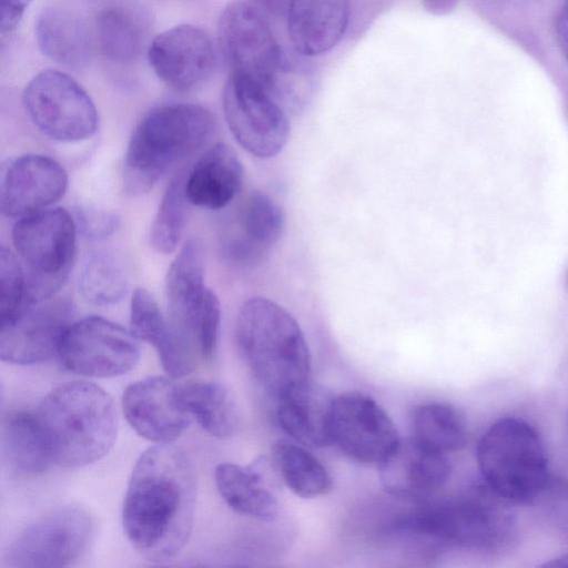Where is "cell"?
Instances as JSON below:
<instances>
[{"instance_id": "1", "label": "cell", "mask_w": 568, "mask_h": 568, "mask_svg": "<svg viewBox=\"0 0 568 568\" xmlns=\"http://www.w3.org/2000/svg\"><path fill=\"white\" fill-rule=\"evenodd\" d=\"M196 475L189 456L172 444L148 448L128 484L122 523L135 550L166 561L185 546L193 527Z\"/></svg>"}, {"instance_id": "2", "label": "cell", "mask_w": 568, "mask_h": 568, "mask_svg": "<svg viewBox=\"0 0 568 568\" xmlns=\"http://www.w3.org/2000/svg\"><path fill=\"white\" fill-rule=\"evenodd\" d=\"M36 416L52 460L81 467L102 458L118 433L115 404L108 392L85 381L63 383L40 402Z\"/></svg>"}, {"instance_id": "3", "label": "cell", "mask_w": 568, "mask_h": 568, "mask_svg": "<svg viewBox=\"0 0 568 568\" xmlns=\"http://www.w3.org/2000/svg\"><path fill=\"white\" fill-rule=\"evenodd\" d=\"M235 339L255 381L274 400L311 381L305 336L295 318L275 302L247 300L236 318Z\"/></svg>"}, {"instance_id": "4", "label": "cell", "mask_w": 568, "mask_h": 568, "mask_svg": "<svg viewBox=\"0 0 568 568\" xmlns=\"http://www.w3.org/2000/svg\"><path fill=\"white\" fill-rule=\"evenodd\" d=\"M215 131V116L202 105L172 103L154 108L129 141L124 189L133 195L148 192L174 164L210 142Z\"/></svg>"}, {"instance_id": "5", "label": "cell", "mask_w": 568, "mask_h": 568, "mask_svg": "<svg viewBox=\"0 0 568 568\" xmlns=\"http://www.w3.org/2000/svg\"><path fill=\"white\" fill-rule=\"evenodd\" d=\"M511 505L484 483L450 499L418 505L396 527L446 545L496 551L513 539Z\"/></svg>"}, {"instance_id": "6", "label": "cell", "mask_w": 568, "mask_h": 568, "mask_svg": "<svg viewBox=\"0 0 568 568\" xmlns=\"http://www.w3.org/2000/svg\"><path fill=\"white\" fill-rule=\"evenodd\" d=\"M484 483L511 504H531L547 489L550 473L546 450L536 429L509 417L494 423L477 446Z\"/></svg>"}, {"instance_id": "7", "label": "cell", "mask_w": 568, "mask_h": 568, "mask_svg": "<svg viewBox=\"0 0 568 568\" xmlns=\"http://www.w3.org/2000/svg\"><path fill=\"white\" fill-rule=\"evenodd\" d=\"M77 223L63 209L20 217L12 242L23 266L28 306L51 298L67 280L75 253Z\"/></svg>"}, {"instance_id": "8", "label": "cell", "mask_w": 568, "mask_h": 568, "mask_svg": "<svg viewBox=\"0 0 568 568\" xmlns=\"http://www.w3.org/2000/svg\"><path fill=\"white\" fill-rule=\"evenodd\" d=\"M22 100L33 124L52 140L79 142L91 138L98 129L92 99L64 72L42 70L29 81Z\"/></svg>"}, {"instance_id": "9", "label": "cell", "mask_w": 568, "mask_h": 568, "mask_svg": "<svg viewBox=\"0 0 568 568\" xmlns=\"http://www.w3.org/2000/svg\"><path fill=\"white\" fill-rule=\"evenodd\" d=\"M92 521L81 507L64 505L27 525L6 551L13 568H60L73 565L85 552Z\"/></svg>"}, {"instance_id": "10", "label": "cell", "mask_w": 568, "mask_h": 568, "mask_svg": "<svg viewBox=\"0 0 568 568\" xmlns=\"http://www.w3.org/2000/svg\"><path fill=\"white\" fill-rule=\"evenodd\" d=\"M220 50L231 75L250 80L275 97L283 71L281 48L263 17L245 2H232L217 24Z\"/></svg>"}, {"instance_id": "11", "label": "cell", "mask_w": 568, "mask_h": 568, "mask_svg": "<svg viewBox=\"0 0 568 568\" xmlns=\"http://www.w3.org/2000/svg\"><path fill=\"white\" fill-rule=\"evenodd\" d=\"M223 111L231 133L248 153L267 159L278 154L290 135V122L276 98L263 87L230 75Z\"/></svg>"}, {"instance_id": "12", "label": "cell", "mask_w": 568, "mask_h": 568, "mask_svg": "<svg viewBox=\"0 0 568 568\" xmlns=\"http://www.w3.org/2000/svg\"><path fill=\"white\" fill-rule=\"evenodd\" d=\"M138 338L116 323L89 316L65 329L58 355L64 367L88 377H114L131 371L140 358Z\"/></svg>"}, {"instance_id": "13", "label": "cell", "mask_w": 568, "mask_h": 568, "mask_svg": "<svg viewBox=\"0 0 568 568\" xmlns=\"http://www.w3.org/2000/svg\"><path fill=\"white\" fill-rule=\"evenodd\" d=\"M331 437L348 457L379 465L397 446V429L384 408L371 396L347 392L334 397Z\"/></svg>"}, {"instance_id": "14", "label": "cell", "mask_w": 568, "mask_h": 568, "mask_svg": "<svg viewBox=\"0 0 568 568\" xmlns=\"http://www.w3.org/2000/svg\"><path fill=\"white\" fill-rule=\"evenodd\" d=\"M72 314L64 300L29 305L14 320L1 325L0 357L10 364L42 363L58 354Z\"/></svg>"}, {"instance_id": "15", "label": "cell", "mask_w": 568, "mask_h": 568, "mask_svg": "<svg viewBox=\"0 0 568 568\" xmlns=\"http://www.w3.org/2000/svg\"><path fill=\"white\" fill-rule=\"evenodd\" d=\"M155 74L178 91L203 83L215 65V52L207 33L191 24H180L158 34L148 49Z\"/></svg>"}, {"instance_id": "16", "label": "cell", "mask_w": 568, "mask_h": 568, "mask_svg": "<svg viewBox=\"0 0 568 568\" xmlns=\"http://www.w3.org/2000/svg\"><path fill=\"white\" fill-rule=\"evenodd\" d=\"M121 404L131 427L156 444H172L185 432L192 418L179 400L176 384L162 376L130 384L123 392Z\"/></svg>"}, {"instance_id": "17", "label": "cell", "mask_w": 568, "mask_h": 568, "mask_svg": "<svg viewBox=\"0 0 568 568\" xmlns=\"http://www.w3.org/2000/svg\"><path fill=\"white\" fill-rule=\"evenodd\" d=\"M68 187V174L54 159L27 154L4 170L0 184V207L10 217H23L59 201Z\"/></svg>"}, {"instance_id": "18", "label": "cell", "mask_w": 568, "mask_h": 568, "mask_svg": "<svg viewBox=\"0 0 568 568\" xmlns=\"http://www.w3.org/2000/svg\"><path fill=\"white\" fill-rule=\"evenodd\" d=\"M378 467L384 489L392 496L412 500L436 493L452 473L447 454L428 448L415 438L399 440Z\"/></svg>"}, {"instance_id": "19", "label": "cell", "mask_w": 568, "mask_h": 568, "mask_svg": "<svg viewBox=\"0 0 568 568\" xmlns=\"http://www.w3.org/2000/svg\"><path fill=\"white\" fill-rule=\"evenodd\" d=\"M283 229L284 214L281 206L266 193L252 192L223 235V254L237 265H255L277 243Z\"/></svg>"}, {"instance_id": "20", "label": "cell", "mask_w": 568, "mask_h": 568, "mask_svg": "<svg viewBox=\"0 0 568 568\" xmlns=\"http://www.w3.org/2000/svg\"><path fill=\"white\" fill-rule=\"evenodd\" d=\"M349 0H290L287 33L294 49L315 57L333 49L349 21Z\"/></svg>"}, {"instance_id": "21", "label": "cell", "mask_w": 568, "mask_h": 568, "mask_svg": "<svg viewBox=\"0 0 568 568\" xmlns=\"http://www.w3.org/2000/svg\"><path fill=\"white\" fill-rule=\"evenodd\" d=\"M274 402L278 425L296 443L306 447L332 444L334 396L329 392L308 381Z\"/></svg>"}, {"instance_id": "22", "label": "cell", "mask_w": 568, "mask_h": 568, "mask_svg": "<svg viewBox=\"0 0 568 568\" xmlns=\"http://www.w3.org/2000/svg\"><path fill=\"white\" fill-rule=\"evenodd\" d=\"M243 178L241 161L225 143L209 148L185 174L184 189L190 204L220 210L237 194Z\"/></svg>"}, {"instance_id": "23", "label": "cell", "mask_w": 568, "mask_h": 568, "mask_svg": "<svg viewBox=\"0 0 568 568\" xmlns=\"http://www.w3.org/2000/svg\"><path fill=\"white\" fill-rule=\"evenodd\" d=\"M130 328L138 339L156 349L163 368L171 377L180 378L194 369L196 355L176 335L145 288H136L132 294Z\"/></svg>"}, {"instance_id": "24", "label": "cell", "mask_w": 568, "mask_h": 568, "mask_svg": "<svg viewBox=\"0 0 568 568\" xmlns=\"http://www.w3.org/2000/svg\"><path fill=\"white\" fill-rule=\"evenodd\" d=\"M1 445L9 470L20 477L38 476L53 462L36 413L7 412L2 418Z\"/></svg>"}, {"instance_id": "25", "label": "cell", "mask_w": 568, "mask_h": 568, "mask_svg": "<svg viewBox=\"0 0 568 568\" xmlns=\"http://www.w3.org/2000/svg\"><path fill=\"white\" fill-rule=\"evenodd\" d=\"M37 42L51 60L81 67L89 61L91 37L84 21L62 7L43 9L36 23Z\"/></svg>"}, {"instance_id": "26", "label": "cell", "mask_w": 568, "mask_h": 568, "mask_svg": "<svg viewBox=\"0 0 568 568\" xmlns=\"http://www.w3.org/2000/svg\"><path fill=\"white\" fill-rule=\"evenodd\" d=\"M214 477L221 497L234 511L261 521L277 517V499L254 467L222 463Z\"/></svg>"}, {"instance_id": "27", "label": "cell", "mask_w": 568, "mask_h": 568, "mask_svg": "<svg viewBox=\"0 0 568 568\" xmlns=\"http://www.w3.org/2000/svg\"><path fill=\"white\" fill-rule=\"evenodd\" d=\"M179 400L185 412L211 436L226 439L239 426L236 405L230 392L220 383L186 381L176 384Z\"/></svg>"}, {"instance_id": "28", "label": "cell", "mask_w": 568, "mask_h": 568, "mask_svg": "<svg viewBox=\"0 0 568 568\" xmlns=\"http://www.w3.org/2000/svg\"><path fill=\"white\" fill-rule=\"evenodd\" d=\"M272 452L278 475L296 496L316 498L332 489L329 474L303 445L278 440Z\"/></svg>"}, {"instance_id": "29", "label": "cell", "mask_w": 568, "mask_h": 568, "mask_svg": "<svg viewBox=\"0 0 568 568\" xmlns=\"http://www.w3.org/2000/svg\"><path fill=\"white\" fill-rule=\"evenodd\" d=\"M413 438L440 453L463 448L467 440V426L462 413L447 403H426L413 413Z\"/></svg>"}, {"instance_id": "30", "label": "cell", "mask_w": 568, "mask_h": 568, "mask_svg": "<svg viewBox=\"0 0 568 568\" xmlns=\"http://www.w3.org/2000/svg\"><path fill=\"white\" fill-rule=\"evenodd\" d=\"M78 285L87 302L99 306L113 305L128 293V272L116 254L98 251L84 261Z\"/></svg>"}, {"instance_id": "31", "label": "cell", "mask_w": 568, "mask_h": 568, "mask_svg": "<svg viewBox=\"0 0 568 568\" xmlns=\"http://www.w3.org/2000/svg\"><path fill=\"white\" fill-rule=\"evenodd\" d=\"M101 52L114 61H130L141 51L143 32L132 13L122 8L103 10L95 20Z\"/></svg>"}, {"instance_id": "32", "label": "cell", "mask_w": 568, "mask_h": 568, "mask_svg": "<svg viewBox=\"0 0 568 568\" xmlns=\"http://www.w3.org/2000/svg\"><path fill=\"white\" fill-rule=\"evenodd\" d=\"M184 174L176 175L168 185L150 230V243L160 253H171L179 245L187 215Z\"/></svg>"}, {"instance_id": "33", "label": "cell", "mask_w": 568, "mask_h": 568, "mask_svg": "<svg viewBox=\"0 0 568 568\" xmlns=\"http://www.w3.org/2000/svg\"><path fill=\"white\" fill-rule=\"evenodd\" d=\"M26 307L27 284L23 266L10 250L0 251V320L1 325L14 320Z\"/></svg>"}, {"instance_id": "34", "label": "cell", "mask_w": 568, "mask_h": 568, "mask_svg": "<svg viewBox=\"0 0 568 568\" xmlns=\"http://www.w3.org/2000/svg\"><path fill=\"white\" fill-rule=\"evenodd\" d=\"M77 220L82 233L90 239L109 236L119 224L115 213L92 207L79 210Z\"/></svg>"}, {"instance_id": "35", "label": "cell", "mask_w": 568, "mask_h": 568, "mask_svg": "<svg viewBox=\"0 0 568 568\" xmlns=\"http://www.w3.org/2000/svg\"><path fill=\"white\" fill-rule=\"evenodd\" d=\"M33 0H0V30L2 37L12 33Z\"/></svg>"}, {"instance_id": "36", "label": "cell", "mask_w": 568, "mask_h": 568, "mask_svg": "<svg viewBox=\"0 0 568 568\" xmlns=\"http://www.w3.org/2000/svg\"><path fill=\"white\" fill-rule=\"evenodd\" d=\"M555 31L558 47L568 61V1L562 6L556 18Z\"/></svg>"}, {"instance_id": "37", "label": "cell", "mask_w": 568, "mask_h": 568, "mask_svg": "<svg viewBox=\"0 0 568 568\" xmlns=\"http://www.w3.org/2000/svg\"><path fill=\"white\" fill-rule=\"evenodd\" d=\"M424 8L433 13L442 14L453 8L455 0H422Z\"/></svg>"}]
</instances>
